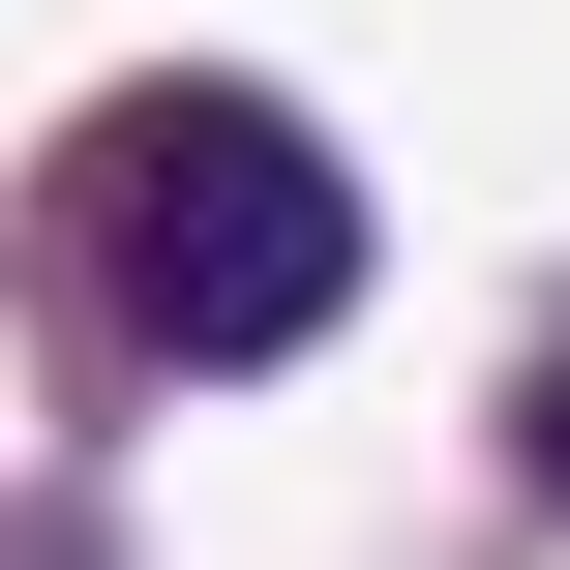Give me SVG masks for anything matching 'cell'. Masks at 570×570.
<instances>
[{
	"label": "cell",
	"instance_id": "6da1fadb",
	"mask_svg": "<svg viewBox=\"0 0 570 570\" xmlns=\"http://www.w3.org/2000/svg\"><path fill=\"white\" fill-rule=\"evenodd\" d=\"M60 180H90V301H120V361H180V391H240V361H301V331L361 301V180H331L301 90H120Z\"/></svg>",
	"mask_w": 570,
	"mask_h": 570
},
{
	"label": "cell",
	"instance_id": "7a4b0ae2",
	"mask_svg": "<svg viewBox=\"0 0 570 570\" xmlns=\"http://www.w3.org/2000/svg\"><path fill=\"white\" fill-rule=\"evenodd\" d=\"M511 451H541V511H570V331H541V391H511Z\"/></svg>",
	"mask_w": 570,
	"mask_h": 570
}]
</instances>
